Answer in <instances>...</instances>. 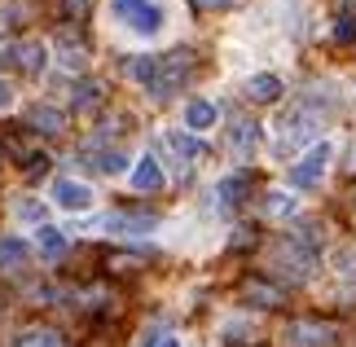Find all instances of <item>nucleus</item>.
<instances>
[{
  "label": "nucleus",
  "mask_w": 356,
  "mask_h": 347,
  "mask_svg": "<svg viewBox=\"0 0 356 347\" xmlns=\"http://www.w3.org/2000/svg\"><path fill=\"white\" fill-rule=\"evenodd\" d=\"M13 62H18L26 75H40L49 66V45L44 40H22V45H13Z\"/></svg>",
  "instance_id": "nucleus-12"
},
{
  "label": "nucleus",
  "mask_w": 356,
  "mask_h": 347,
  "mask_svg": "<svg viewBox=\"0 0 356 347\" xmlns=\"http://www.w3.org/2000/svg\"><path fill=\"white\" fill-rule=\"evenodd\" d=\"M49 202L58 207L62 216H88L92 207H97V189L79 176H58L49 185Z\"/></svg>",
  "instance_id": "nucleus-4"
},
{
  "label": "nucleus",
  "mask_w": 356,
  "mask_h": 347,
  "mask_svg": "<svg viewBox=\"0 0 356 347\" xmlns=\"http://www.w3.org/2000/svg\"><path fill=\"white\" fill-rule=\"evenodd\" d=\"M159 229L154 216H123V211H111L97 220V233H106V238H149V233Z\"/></svg>",
  "instance_id": "nucleus-6"
},
{
  "label": "nucleus",
  "mask_w": 356,
  "mask_h": 347,
  "mask_svg": "<svg viewBox=\"0 0 356 347\" xmlns=\"http://www.w3.org/2000/svg\"><path fill=\"white\" fill-rule=\"evenodd\" d=\"M317 141H321V115H312L308 106L282 110L277 123H273V159H282V163H295Z\"/></svg>",
  "instance_id": "nucleus-2"
},
{
  "label": "nucleus",
  "mask_w": 356,
  "mask_h": 347,
  "mask_svg": "<svg viewBox=\"0 0 356 347\" xmlns=\"http://www.w3.org/2000/svg\"><path fill=\"white\" fill-rule=\"evenodd\" d=\"M168 334H172V330H163V325L154 321V325H145V330H141V339H136V347H159V343L168 339Z\"/></svg>",
  "instance_id": "nucleus-28"
},
{
  "label": "nucleus",
  "mask_w": 356,
  "mask_h": 347,
  "mask_svg": "<svg viewBox=\"0 0 356 347\" xmlns=\"http://www.w3.org/2000/svg\"><path fill=\"white\" fill-rule=\"evenodd\" d=\"M198 5H202V9H229L234 0H198Z\"/></svg>",
  "instance_id": "nucleus-30"
},
{
  "label": "nucleus",
  "mask_w": 356,
  "mask_h": 347,
  "mask_svg": "<svg viewBox=\"0 0 356 347\" xmlns=\"http://www.w3.org/2000/svg\"><path fill=\"white\" fill-rule=\"evenodd\" d=\"M71 102H75V110H92V106L102 102V84H97V79H84V84H75V97H71Z\"/></svg>",
  "instance_id": "nucleus-26"
},
{
  "label": "nucleus",
  "mask_w": 356,
  "mask_h": 347,
  "mask_svg": "<svg viewBox=\"0 0 356 347\" xmlns=\"http://www.w3.org/2000/svg\"><path fill=\"white\" fill-rule=\"evenodd\" d=\"M334 40H356V5L352 0H343V5H339V22H334Z\"/></svg>",
  "instance_id": "nucleus-24"
},
{
  "label": "nucleus",
  "mask_w": 356,
  "mask_h": 347,
  "mask_svg": "<svg viewBox=\"0 0 356 347\" xmlns=\"http://www.w3.org/2000/svg\"><path fill=\"white\" fill-rule=\"evenodd\" d=\"M35 246H40V255H44V259H62L66 246H71V238H66L62 229H53V225H40L35 229Z\"/></svg>",
  "instance_id": "nucleus-18"
},
{
  "label": "nucleus",
  "mask_w": 356,
  "mask_h": 347,
  "mask_svg": "<svg viewBox=\"0 0 356 347\" xmlns=\"http://www.w3.org/2000/svg\"><path fill=\"white\" fill-rule=\"evenodd\" d=\"M13 216H18L22 225L40 229V225H44V202H35V198H18V202H13Z\"/></svg>",
  "instance_id": "nucleus-23"
},
{
  "label": "nucleus",
  "mask_w": 356,
  "mask_h": 347,
  "mask_svg": "<svg viewBox=\"0 0 356 347\" xmlns=\"http://www.w3.org/2000/svg\"><path fill=\"white\" fill-rule=\"evenodd\" d=\"M13 347H62V339L53 334V330H22V334L13 339Z\"/></svg>",
  "instance_id": "nucleus-25"
},
{
  "label": "nucleus",
  "mask_w": 356,
  "mask_h": 347,
  "mask_svg": "<svg viewBox=\"0 0 356 347\" xmlns=\"http://www.w3.org/2000/svg\"><path fill=\"white\" fill-rule=\"evenodd\" d=\"M246 97H251L255 106H277L286 97V79L273 75V71H259V75L246 79Z\"/></svg>",
  "instance_id": "nucleus-11"
},
{
  "label": "nucleus",
  "mask_w": 356,
  "mask_h": 347,
  "mask_svg": "<svg viewBox=\"0 0 356 347\" xmlns=\"http://www.w3.org/2000/svg\"><path fill=\"white\" fill-rule=\"evenodd\" d=\"M246 299H251L255 308H273V303H277V290L264 286V282H251V286H246Z\"/></svg>",
  "instance_id": "nucleus-27"
},
{
  "label": "nucleus",
  "mask_w": 356,
  "mask_h": 347,
  "mask_svg": "<svg viewBox=\"0 0 356 347\" xmlns=\"http://www.w3.org/2000/svg\"><path fill=\"white\" fill-rule=\"evenodd\" d=\"M159 347H181V339H176V334H168V339H163Z\"/></svg>",
  "instance_id": "nucleus-31"
},
{
  "label": "nucleus",
  "mask_w": 356,
  "mask_h": 347,
  "mask_svg": "<svg viewBox=\"0 0 356 347\" xmlns=\"http://www.w3.org/2000/svg\"><path fill=\"white\" fill-rule=\"evenodd\" d=\"M128 185L136 189V193H159L163 185H168V172H163V163H159V154H136L132 159V172H128Z\"/></svg>",
  "instance_id": "nucleus-7"
},
{
  "label": "nucleus",
  "mask_w": 356,
  "mask_h": 347,
  "mask_svg": "<svg viewBox=\"0 0 356 347\" xmlns=\"http://www.w3.org/2000/svg\"><path fill=\"white\" fill-rule=\"evenodd\" d=\"M242 193H246V176H242V172H229V176L216 180L211 198H216V207H220V211H229V207L242 202Z\"/></svg>",
  "instance_id": "nucleus-15"
},
{
  "label": "nucleus",
  "mask_w": 356,
  "mask_h": 347,
  "mask_svg": "<svg viewBox=\"0 0 356 347\" xmlns=\"http://www.w3.org/2000/svg\"><path fill=\"white\" fill-rule=\"evenodd\" d=\"M163 145H168L172 159L185 163V168H194V163L207 159V145H202L194 132H185V128H168V132H163Z\"/></svg>",
  "instance_id": "nucleus-9"
},
{
  "label": "nucleus",
  "mask_w": 356,
  "mask_h": 347,
  "mask_svg": "<svg viewBox=\"0 0 356 347\" xmlns=\"http://www.w3.org/2000/svg\"><path fill=\"white\" fill-rule=\"evenodd\" d=\"M53 53H58V66H62V71H84V66H88V49L79 45V40H71V35H58Z\"/></svg>",
  "instance_id": "nucleus-16"
},
{
  "label": "nucleus",
  "mask_w": 356,
  "mask_h": 347,
  "mask_svg": "<svg viewBox=\"0 0 356 347\" xmlns=\"http://www.w3.org/2000/svg\"><path fill=\"white\" fill-rule=\"evenodd\" d=\"M181 123H185V132H194V136H207L216 123H220V106L211 102V97H189L185 110H181Z\"/></svg>",
  "instance_id": "nucleus-8"
},
{
  "label": "nucleus",
  "mask_w": 356,
  "mask_h": 347,
  "mask_svg": "<svg viewBox=\"0 0 356 347\" xmlns=\"http://www.w3.org/2000/svg\"><path fill=\"white\" fill-rule=\"evenodd\" d=\"M255 145H259V123L238 119L234 128H229V150H234L238 159H251V154H255Z\"/></svg>",
  "instance_id": "nucleus-14"
},
{
  "label": "nucleus",
  "mask_w": 356,
  "mask_h": 347,
  "mask_svg": "<svg viewBox=\"0 0 356 347\" xmlns=\"http://www.w3.org/2000/svg\"><path fill=\"white\" fill-rule=\"evenodd\" d=\"M330 163H334V141L330 136H321L317 145H308L304 154H299L291 168H286V180H291L295 193H312L325 185V176H330Z\"/></svg>",
  "instance_id": "nucleus-3"
},
{
  "label": "nucleus",
  "mask_w": 356,
  "mask_h": 347,
  "mask_svg": "<svg viewBox=\"0 0 356 347\" xmlns=\"http://www.w3.org/2000/svg\"><path fill=\"white\" fill-rule=\"evenodd\" d=\"M5 110H13V84L0 79V115H5Z\"/></svg>",
  "instance_id": "nucleus-29"
},
{
  "label": "nucleus",
  "mask_w": 356,
  "mask_h": 347,
  "mask_svg": "<svg viewBox=\"0 0 356 347\" xmlns=\"http://www.w3.org/2000/svg\"><path fill=\"white\" fill-rule=\"evenodd\" d=\"M26 123H31L35 132H62V128H66V115H62L58 106L40 102V106H31V110H26Z\"/></svg>",
  "instance_id": "nucleus-17"
},
{
  "label": "nucleus",
  "mask_w": 356,
  "mask_h": 347,
  "mask_svg": "<svg viewBox=\"0 0 356 347\" xmlns=\"http://www.w3.org/2000/svg\"><path fill=\"white\" fill-rule=\"evenodd\" d=\"M330 264H334V277H339V282L356 286V251H352V246H339Z\"/></svg>",
  "instance_id": "nucleus-22"
},
{
  "label": "nucleus",
  "mask_w": 356,
  "mask_h": 347,
  "mask_svg": "<svg viewBox=\"0 0 356 347\" xmlns=\"http://www.w3.org/2000/svg\"><path fill=\"white\" fill-rule=\"evenodd\" d=\"M185 79H189V53H172V58H159V79L145 92L154 97V102H168Z\"/></svg>",
  "instance_id": "nucleus-5"
},
{
  "label": "nucleus",
  "mask_w": 356,
  "mask_h": 347,
  "mask_svg": "<svg viewBox=\"0 0 356 347\" xmlns=\"http://www.w3.org/2000/svg\"><path fill=\"white\" fill-rule=\"evenodd\" d=\"M299 207H304V202L295 198V189H268L264 193V216L268 220H295Z\"/></svg>",
  "instance_id": "nucleus-13"
},
{
  "label": "nucleus",
  "mask_w": 356,
  "mask_h": 347,
  "mask_svg": "<svg viewBox=\"0 0 356 347\" xmlns=\"http://www.w3.org/2000/svg\"><path fill=\"white\" fill-rule=\"evenodd\" d=\"M123 71H128V79H132V84L149 88V84L159 79V58H132L128 66H123Z\"/></svg>",
  "instance_id": "nucleus-21"
},
{
  "label": "nucleus",
  "mask_w": 356,
  "mask_h": 347,
  "mask_svg": "<svg viewBox=\"0 0 356 347\" xmlns=\"http://www.w3.org/2000/svg\"><path fill=\"white\" fill-rule=\"evenodd\" d=\"M282 339H286V347H330L334 330L321 325V321H291Z\"/></svg>",
  "instance_id": "nucleus-10"
},
{
  "label": "nucleus",
  "mask_w": 356,
  "mask_h": 347,
  "mask_svg": "<svg viewBox=\"0 0 356 347\" xmlns=\"http://www.w3.org/2000/svg\"><path fill=\"white\" fill-rule=\"evenodd\" d=\"M102 18L128 45H159L176 31V0H106Z\"/></svg>",
  "instance_id": "nucleus-1"
},
{
  "label": "nucleus",
  "mask_w": 356,
  "mask_h": 347,
  "mask_svg": "<svg viewBox=\"0 0 356 347\" xmlns=\"http://www.w3.org/2000/svg\"><path fill=\"white\" fill-rule=\"evenodd\" d=\"M92 168L102 176H123V172H132V159H128V150H92Z\"/></svg>",
  "instance_id": "nucleus-19"
},
{
  "label": "nucleus",
  "mask_w": 356,
  "mask_h": 347,
  "mask_svg": "<svg viewBox=\"0 0 356 347\" xmlns=\"http://www.w3.org/2000/svg\"><path fill=\"white\" fill-rule=\"evenodd\" d=\"M26 255H31V246H26V242L18 238V233H5V238H0V268H5V273L22 268Z\"/></svg>",
  "instance_id": "nucleus-20"
}]
</instances>
